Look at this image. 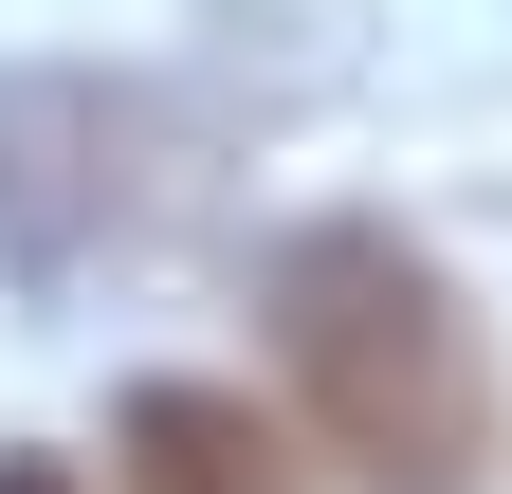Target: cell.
<instances>
[{
    "label": "cell",
    "instance_id": "6da1fadb",
    "mask_svg": "<svg viewBox=\"0 0 512 494\" xmlns=\"http://www.w3.org/2000/svg\"><path fill=\"white\" fill-rule=\"evenodd\" d=\"M256 312H275V366H293L311 440H330L366 494H458L476 476L494 348H476L458 275H439L403 220H293L275 275H256Z\"/></svg>",
    "mask_w": 512,
    "mask_h": 494
},
{
    "label": "cell",
    "instance_id": "277c9868",
    "mask_svg": "<svg viewBox=\"0 0 512 494\" xmlns=\"http://www.w3.org/2000/svg\"><path fill=\"white\" fill-rule=\"evenodd\" d=\"M0 494H92V476H74V458H37V440H19V458H0Z\"/></svg>",
    "mask_w": 512,
    "mask_h": 494
},
{
    "label": "cell",
    "instance_id": "7a4b0ae2",
    "mask_svg": "<svg viewBox=\"0 0 512 494\" xmlns=\"http://www.w3.org/2000/svg\"><path fill=\"white\" fill-rule=\"evenodd\" d=\"M202 220V110L147 92V74H0V275L19 293H92L128 257Z\"/></svg>",
    "mask_w": 512,
    "mask_h": 494
},
{
    "label": "cell",
    "instance_id": "3957f363",
    "mask_svg": "<svg viewBox=\"0 0 512 494\" xmlns=\"http://www.w3.org/2000/svg\"><path fill=\"white\" fill-rule=\"evenodd\" d=\"M128 494H293V458H275V421H256L238 385H128Z\"/></svg>",
    "mask_w": 512,
    "mask_h": 494
}]
</instances>
